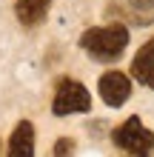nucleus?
Listing matches in <instances>:
<instances>
[{
	"label": "nucleus",
	"instance_id": "6",
	"mask_svg": "<svg viewBox=\"0 0 154 157\" xmlns=\"http://www.w3.org/2000/svg\"><path fill=\"white\" fill-rule=\"evenodd\" d=\"M131 75H134V80H137V83L154 89V37H151L146 46H140V52L134 54V60H131Z\"/></svg>",
	"mask_w": 154,
	"mask_h": 157
},
{
	"label": "nucleus",
	"instance_id": "7",
	"mask_svg": "<svg viewBox=\"0 0 154 157\" xmlns=\"http://www.w3.org/2000/svg\"><path fill=\"white\" fill-rule=\"evenodd\" d=\"M49 9H51V0H17L14 14L23 26H37L46 20Z\"/></svg>",
	"mask_w": 154,
	"mask_h": 157
},
{
	"label": "nucleus",
	"instance_id": "1",
	"mask_svg": "<svg viewBox=\"0 0 154 157\" xmlns=\"http://www.w3.org/2000/svg\"><path fill=\"white\" fill-rule=\"evenodd\" d=\"M80 46L88 57L100 60V63H114L129 46V29L123 23H111V26H97V29H86Z\"/></svg>",
	"mask_w": 154,
	"mask_h": 157
},
{
	"label": "nucleus",
	"instance_id": "5",
	"mask_svg": "<svg viewBox=\"0 0 154 157\" xmlns=\"http://www.w3.org/2000/svg\"><path fill=\"white\" fill-rule=\"evenodd\" d=\"M6 157H34V126L29 120H20L9 137V154Z\"/></svg>",
	"mask_w": 154,
	"mask_h": 157
},
{
	"label": "nucleus",
	"instance_id": "4",
	"mask_svg": "<svg viewBox=\"0 0 154 157\" xmlns=\"http://www.w3.org/2000/svg\"><path fill=\"white\" fill-rule=\"evenodd\" d=\"M97 91H100L103 103L111 109H120L126 100L131 97V80L123 75V71H106L97 83Z\"/></svg>",
	"mask_w": 154,
	"mask_h": 157
},
{
	"label": "nucleus",
	"instance_id": "3",
	"mask_svg": "<svg viewBox=\"0 0 154 157\" xmlns=\"http://www.w3.org/2000/svg\"><path fill=\"white\" fill-rule=\"evenodd\" d=\"M88 109H92V94L86 91V86L80 80L63 77L57 83V91H54V100H51V114L69 117L77 112H88Z\"/></svg>",
	"mask_w": 154,
	"mask_h": 157
},
{
	"label": "nucleus",
	"instance_id": "9",
	"mask_svg": "<svg viewBox=\"0 0 154 157\" xmlns=\"http://www.w3.org/2000/svg\"><path fill=\"white\" fill-rule=\"evenodd\" d=\"M129 3L134 9H140V12H151V9H154V0H129Z\"/></svg>",
	"mask_w": 154,
	"mask_h": 157
},
{
	"label": "nucleus",
	"instance_id": "8",
	"mask_svg": "<svg viewBox=\"0 0 154 157\" xmlns=\"http://www.w3.org/2000/svg\"><path fill=\"white\" fill-rule=\"evenodd\" d=\"M71 151H74L71 137H60V140L54 143V157H71Z\"/></svg>",
	"mask_w": 154,
	"mask_h": 157
},
{
	"label": "nucleus",
	"instance_id": "2",
	"mask_svg": "<svg viewBox=\"0 0 154 157\" xmlns=\"http://www.w3.org/2000/svg\"><path fill=\"white\" fill-rule=\"evenodd\" d=\"M111 140H114L117 149L126 151L129 157H148L154 151V132L143 126V120L137 114H131L123 126H117Z\"/></svg>",
	"mask_w": 154,
	"mask_h": 157
}]
</instances>
